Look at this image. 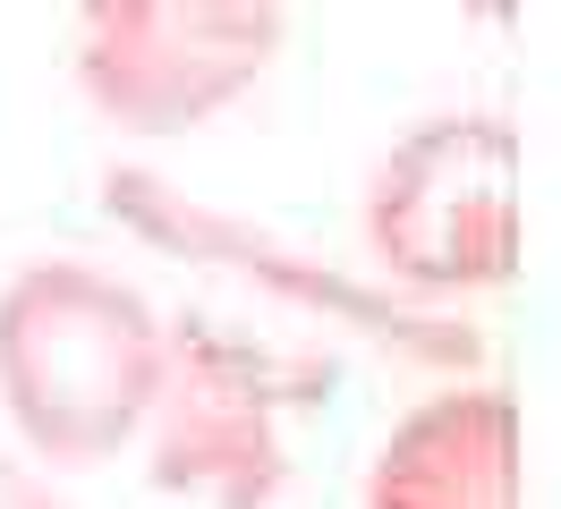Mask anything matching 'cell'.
Instances as JSON below:
<instances>
[{
  "instance_id": "1",
  "label": "cell",
  "mask_w": 561,
  "mask_h": 509,
  "mask_svg": "<svg viewBox=\"0 0 561 509\" xmlns=\"http://www.w3.org/2000/svg\"><path fill=\"white\" fill-rule=\"evenodd\" d=\"M171 323L137 280L77 255L9 271L0 289V407L43 467H103L153 416Z\"/></svg>"
},
{
  "instance_id": "2",
  "label": "cell",
  "mask_w": 561,
  "mask_h": 509,
  "mask_svg": "<svg viewBox=\"0 0 561 509\" xmlns=\"http://www.w3.org/2000/svg\"><path fill=\"white\" fill-rule=\"evenodd\" d=\"M323 382V357H289L221 314H179L171 366L145 416L153 484L213 509H273L289 484V416L316 407Z\"/></svg>"
},
{
  "instance_id": "3",
  "label": "cell",
  "mask_w": 561,
  "mask_h": 509,
  "mask_svg": "<svg viewBox=\"0 0 561 509\" xmlns=\"http://www.w3.org/2000/svg\"><path fill=\"white\" fill-rule=\"evenodd\" d=\"M366 255L417 289L468 298L519 271V128L511 111H434L366 178Z\"/></svg>"
},
{
  "instance_id": "4",
  "label": "cell",
  "mask_w": 561,
  "mask_h": 509,
  "mask_svg": "<svg viewBox=\"0 0 561 509\" xmlns=\"http://www.w3.org/2000/svg\"><path fill=\"white\" fill-rule=\"evenodd\" d=\"M289 0H77V85L119 136H187L273 68Z\"/></svg>"
},
{
  "instance_id": "5",
  "label": "cell",
  "mask_w": 561,
  "mask_h": 509,
  "mask_svg": "<svg viewBox=\"0 0 561 509\" xmlns=\"http://www.w3.org/2000/svg\"><path fill=\"white\" fill-rule=\"evenodd\" d=\"M366 509H527V433L502 382L425 391L366 467Z\"/></svg>"
},
{
  "instance_id": "6",
  "label": "cell",
  "mask_w": 561,
  "mask_h": 509,
  "mask_svg": "<svg viewBox=\"0 0 561 509\" xmlns=\"http://www.w3.org/2000/svg\"><path fill=\"white\" fill-rule=\"evenodd\" d=\"M0 509H69V493L26 459H0Z\"/></svg>"
},
{
  "instance_id": "7",
  "label": "cell",
  "mask_w": 561,
  "mask_h": 509,
  "mask_svg": "<svg viewBox=\"0 0 561 509\" xmlns=\"http://www.w3.org/2000/svg\"><path fill=\"white\" fill-rule=\"evenodd\" d=\"M468 9H477L485 26H511V18H519V0H468Z\"/></svg>"
}]
</instances>
